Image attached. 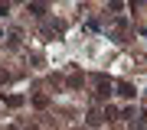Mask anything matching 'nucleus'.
Instances as JSON below:
<instances>
[{"instance_id": "9b49d317", "label": "nucleus", "mask_w": 147, "mask_h": 130, "mask_svg": "<svg viewBox=\"0 0 147 130\" xmlns=\"http://www.w3.org/2000/svg\"><path fill=\"white\" fill-rule=\"evenodd\" d=\"M72 130H79V127H72Z\"/></svg>"}, {"instance_id": "0eeeda50", "label": "nucleus", "mask_w": 147, "mask_h": 130, "mask_svg": "<svg viewBox=\"0 0 147 130\" xmlns=\"http://www.w3.org/2000/svg\"><path fill=\"white\" fill-rule=\"evenodd\" d=\"M82 81H85L82 75H72V78H69V88H82Z\"/></svg>"}, {"instance_id": "7ed1b4c3", "label": "nucleus", "mask_w": 147, "mask_h": 130, "mask_svg": "<svg viewBox=\"0 0 147 130\" xmlns=\"http://www.w3.org/2000/svg\"><path fill=\"white\" fill-rule=\"evenodd\" d=\"M101 120H105V114H101L98 107H92V114H88V124H92V127H98Z\"/></svg>"}, {"instance_id": "1a4fd4ad", "label": "nucleus", "mask_w": 147, "mask_h": 130, "mask_svg": "<svg viewBox=\"0 0 147 130\" xmlns=\"http://www.w3.org/2000/svg\"><path fill=\"white\" fill-rule=\"evenodd\" d=\"M10 81V72H7V68H0V85H7Z\"/></svg>"}, {"instance_id": "f257e3e1", "label": "nucleus", "mask_w": 147, "mask_h": 130, "mask_svg": "<svg viewBox=\"0 0 147 130\" xmlns=\"http://www.w3.org/2000/svg\"><path fill=\"white\" fill-rule=\"evenodd\" d=\"M92 81H95V101H105L108 94H111V81H108L105 75H95Z\"/></svg>"}, {"instance_id": "39448f33", "label": "nucleus", "mask_w": 147, "mask_h": 130, "mask_svg": "<svg viewBox=\"0 0 147 130\" xmlns=\"http://www.w3.org/2000/svg\"><path fill=\"white\" fill-rule=\"evenodd\" d=\"M118 94H121V98H134V88H131L127 81H121V85H118Z\"/></svg>"}, {"instance_id": "6e6552de", "label": "nucleus", "mask_w": 147, "mask_h": 130, "mask_svg": "<svg viewBox=\"0 0 147 130\" xmlns=\"http://www.w3.org/2000/svg\"><path fill=\"white\" fill-rule=\"evenodd\" d=\"M7 104H10V107H20V104H23V98H16V94H10V98H7Z\"/></svg>"}, {"instance_id": "9d476101", "label": "nucleus", "mask_w": 147, "mask_h": 130, "mask_svg": "<svg viewBox=\"0 0 147 130\" xmlns=\"http://www.w3.org/2000/svg\"><path fill=\"white\" fill-rule=\"evenodd\" d=\"M10 13V3H7V0H0V16H7Z\"/></svg>"}, {"instance_id": "20e7f679", "label": "nucleus", "mask_w": 147, "mask_h": 130, "mask_svg": "<svg viewBox=\"0 0 147 130\" xmlns=\"http://www.w3.org/2000/svg\"><path fill=\"white\" fill-rule=\"evenodd\" d=\"M124 33H127V23L118 20V23H115V36H118V42H124Z\"/></svg>"}, {"instance_id": "423d86ee", "label": "nucleus", "mask_w": 147, "mask_h": 130, "mask_svg": "<svg viewBox=\"0 0 147 130\" xmlns=\"http://www.w3.org/2000/svg\"><path fill=\"white\" fill-rule=\"evenodd\" d=\"M33 104H36V107H49V98H46V94H36V98H33Z\"/></svg>"}, {"instance_id": "f03ea898", "label": "nucleus", "mask_w": 147, "mask_h": 130, "mask_svg": "<svg viewBox=\"0 0 147 130\" xmlns=\"http://www.w3.org/2000/svg\"><path fill=\"white\" fill-rule=\"evenodd\" d=\"M46 7H49V0H30V10L36 13V16H42V13H46Z\"/></svg>"}]
</instances>
